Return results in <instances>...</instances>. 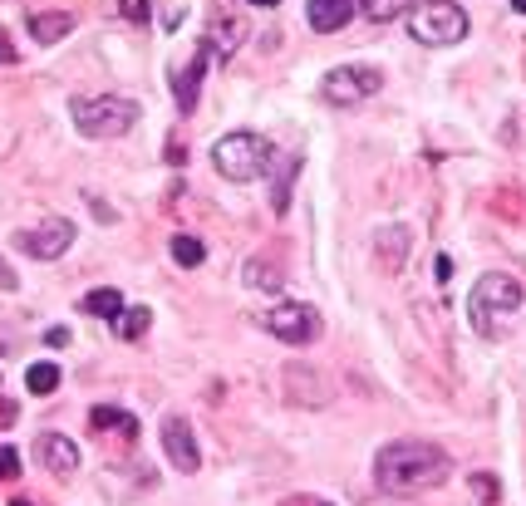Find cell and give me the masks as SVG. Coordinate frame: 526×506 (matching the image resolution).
Masks as SVG:
<instances>
[{"label":"cell","mask_w":526,"mask_h":506,"mask_svg":"<svg viewBox=\"0 0 526 506\" xmlns=\"http://www.w3.org/2000/svg\"><path fill=\"white\" fill-rule=\"evenodd\" d=\"M0 64H15V45L5 40V30H0Z\"/></svg>","instance_id":"83f0119b"},{"label":"cell","mask_w":526,"mask_h":506,"mask_svg":"<svg viewBox=\"0 0 526 506\" xmlns=\"http://www.w3.org/2000/svg\"><path fill=\"white\" fill-rule=\"evenodd\" d=\"M433 276H438V285H448V281H453V261H448V256H438V261H433Z\"/></svg>","instance_id":"484cf974"},{"label":"cell","mask_w":526,"mask_h":506,"mask_svg":"<svg viewBox=\"0 0 526 506\" xmlns=\"http://www.w3.org/2000/svg\"><path fill=\"white\" fill-rule=\"evenodd\" d=\"M74 128L84 138H123L133 123H138V104L133 99H118V94H94V99H74Z\"/></svg>","instance_id":"3957f363"},{"label":"cell","mask_w":526,"mask_h":506,"mask_svg":"<svg viewBox=\"0 0 526 506\" xmlns=\"http://www.w3.org/2000/svg\"><path fill=\"white\" fill-rule=\"evenodd\" d=\"M261 325L276 339H286V344H310L320 335V315L305 300H276L271 310H261Z\"/></svg>","instance_id":"52a82bcc"},{"label":"cell","mask_w":526,"mask_h":506,"mask_svg":"<svg viewBox=\"0 0 526 506\" xmlns=\"http://www.w3.org/2000/svg\"><path fill=\"white\" fill-rule=\"evenodd\" d=\"M74 30V15H64V10H45V15H35L30 20V35L40 40V45H55V40H64Z\"/></svg>","instance_id":"9a60e30c"},{"label":"cell","mask_w":526,"mask_h":506,"mask_svg":"<svg viewBox=\"0 0 526 506\" xmlns=\"http://www.w3.org/2000/svg\"><path fill=\"white\" fill-rule=\"evenodd\" d=\"M15 285H20V276H15V271L5 266V256H0V290H15Z\"/></svg>","instance_id":"4316f807"},{"label":"cell","mask_w":526,"mask_h":506,"mask_svg":"<svg viewBox=\"0 0 526 506\" xmlns=\"http://www.w3.org/2000/svg\"><path fill=\"white\" fill-rule=\"evenodd\" d=\"M379 251H384V266H404L409 261V231L404 226H384L379 231Z\"/></svg>","instance_id":"d6986e66"},{"label":"cell","mask_w":526,"mask_h":506,"mask_svg":"<svg viewBox=\"0 0 526 506\" xmlns=\"http://www.w3.org/2000/svg\"><path fill=\"white\" fill-rule=\"evenodd\" d=\"M89 423H94L99 433H118V438H128V443L138 438V418H133V413H123V408H94V413H89Z\"/></svg>","instance_id":"5bb4252c"},{"label":"cell","mask_w":526,"mask_h":506,"mask_svg":"<svg viewBox=\"0 0 526 506\" xmlns=\"http://www.w3.org/2000/svg\"><path fill=\"white\" fill-rule=\"evenodd\" d=\"M118 10H123V20H133V25L148 20V0H118Z\"/></svg>","instance_id":"603a6c76"},{"label":"cell","mask_w":526,"mask_h":506,"mask_svg":"<svg viewBox=\"0 0 526 506\" xmlns=\"http://www.w3.org/2000/svg\"><path fill=\"white\" fill-rule=\"evenodd\" d=\"M472 492H477L482 502H497V482H492V477H472Z\"/></svg>","instance_id":"d4e9b609"},{"label":"cell","mask_w":526,"mask_h":506,"mask_svg":"<svg viewBox=\"0 0 526 506\" xmlns=\"http://www.w3.org/2000/svg\"><path fill=\"white\" fill-rule=\"evenodd\" d=\"M207 59H212V50H207V45H197V50H192V59H187V64L173 74V94H177V109H182V113L197 109V89H202Z\"/></svg>","instance_id":"30bf717a"},{"label":"cell","mask_w":526,"mask_h":506,"mask_svg":"<svg viewBox=\"0 0 526 506\" xmlns=\"http://www.w3.org/2000/svg\"><path fill=\"white\" fill-rule=\"evenodd\" d=\"M20 472V457H15V448H0V482H10Z\"/></svg>","instance_id":"cb8c5ba5"},{"label":"cell","mask_w":526,"mask_h":506,"mask_svg":"<svg viewBox=\"0 0 526 506\" xmlns=\"http://www.w3.org/2000/svg\"><path fill=\"white\" fill-rule=\"evenodd\" d=\"M25 389H30L35 398H50L59 389V364H50V359L30 364V369H25Z\"/></svg>","instance_id":"ac0fdd59"},{"label":"cell","mask_w":526,"mask_h":506,"mask_svg":"<svg viewBox=\"0 0 526 506\" xmlns=\"http://www.w3.org/2000/svg\"><path fill=\"white\" fill-rule=\"evenodd\" d=\"M409 35L418 45H458L468 35V15L453 0H423L409 15Z\"/></svg>","instance_id":"5b68a950"},{"label":"cell","mask_w":526,"mask_h":506,"mask_svg":"<svg viewBox=\"0 0 526 506\" xmlns=\"http://www.w3.org/2000/svg\"><path fill=\"white\" fill-rule=\"evenodd\" d=\"M173 261L177 266H202L207 261V246L197 236H173Z\"/></svg>","instance_id":"ffe728a7"},{"label":"cell","mask_w":526,"mask_h":506,"mask_svg":"<svg viewBox=\"0 0 526 506\" xmlns=\"http://www.w3.org/2000/svg\"><path fill=\"white\" fill-rule=\"evenodd\" d=\"M163 452L177 472H197L202 467V452H197V438H192V423L187 418H163Z\"/></svg>","instance_id":"9c48e42d"},{"label":"cell","mask_w":526,"mask_h":506,"mask_svg":"<svg viewBox=\"0 0 526 506\" xmlns=\"http://www.w3.org/2000/svg\"><path fill=\"white\" fill-rule=\"evenodd\" d=\"M79 310H84V315H94V320H118V315H123V295L109 290V285H104V290H89Z\"/></svg>","instance_id":"2e32d148"},{"label":"cell","mask_w":526,"mask_h":506,"mask_svg":"<svg viewBox=\"0 0 526 506\" xmlns=\"http://www.w3.org/2000/svg\"><path fill=\"white\" fill-rule=\"evenodd\" d=\"M212 163L227 182H251V177H261L271 168V143L261 133H227V138H217Z\"/></svg>","instance_id":"277c9868"},{"label":"cell","mask_w":526,"mask_h":506,"mask_svg":"<svg viewBox=\"0 0 526 506\" xmlns=\"http://www.w3.org/2000/svg\"><path fill=\"white\" fill-rule=\"evenodd\" d=\"M35 457H40L50 472H59V477H69V472L79 467V448H74L69 438H59V433H45V438L35 443Z\"/></svg>","instance_id":"7c38bea8"},{"label":"cell","mask_w":526,"mask_h":506,"mask_svg":"<svg viewBox=\"0 0 526 506\" xmlns=\"http://www.w3.org/2000/svg\"><path fill=\"white\" fill-rule=\"evenodd\" d=\"M453 472L448 452L423 443V438H399V443H384L374 457V482L379 492L389 497H413V492H428V487H443Z\"/></svg>","instance_id":"6da1fadb"},{"label":"cell","mask_w":526,"mask_h":506,"mask_svg":"<svg viewBox=\"0 0 526 506\" xmlns=\"http://www.w3.org/2000/svg\"><path fill=\"white\" fill-rule=\"evenodd\" d=\"M241 40H246V20L232 15V10H222L217 20H212V30H207V50L217 59H232L241 50Z\"/></svg>","instance_id":"8fae6325"},{"label":"cell","mask_w":526,"mask_h":506,"mask_svg":"<svg viewBox=\"0 0 526 506\" xmlns=\"http://www.w3.org/2000/svg\"><path fill=\"white\" fill-rule=\"evenodd\" d=\"M286 506H335V502H325V497H291Z\"/></svg>","instance_id":"f1b7e54d"},{"label":"cell","mask_w":526,"mask_h":506,"mask_svg":"<svg viewBox=\"0 0 526 506\" xmlns=\"http://www.w3.org/2000/svg\"><path fill=\"white\" fill-rule=\"evenodd\" d=\"M512 5H517V10H522V15H526V0H512Z\"/></svg>","instance_id":"1f68e13d"},{"label":"cell","mask_w":526,"mask_h":506,"mask_svg":"<svg viewBox=\"0 0 526 506\" xmlns=\"http://www.w3.org/2000/svg\"><path fill=\"white\" fill-rule=\"evenodd\" d=\"M379 84H384V74L369 69V64H335V69L325 74L320 94H325V104H335V109H354V104H364L369 94H379Z\"/></svg>","instance_id":"8992f818"},{"label":"cell","mask_w":526,"mask_h":506,"mask_svg":"<svg viewBox=\"0 0 526 506\" xmlns=\"http://www.w3.org/2000/svg\"><path fill=\"white\" fill-rule=\"evenodd\" d=\"M359 5H364L369 20H394V15H404V0H359Z\"/></svg>","instance_id":"44dd1931"},{"label":"cell","mask_w":526,"mask_h":506,"mask_svg":"<svg viewBox=\"0 0 526 506\" xmlns=\"http://www.w3.org/2000/svg\"><path fill=\"white\" fill-rule=\"evenodd\" d=\"M10 506H35V502H25V497H20V502H10Z\"/></svg>","instance_id":"d6a6232c"},{"label":"cell","mask_w":526,"mask_h":506,"mask_svg":"<svg viewBox=\"0 0 526 506\" xmlns=\"http://www.w3.org/2000/svg\"><path fill=\"white\" fill-rule=\"evenodd\" d=\"M148 325H153V310H148V305H123V315L114 320L118 339H143Z\"/></svg>","instance_id":"e0dca14e"},{"label":"cell","mask_w":526,"mask_h":506,"mask_svg":"<svg viewBox=\"0 0 526 506\" xmlns=\"http://www.w3.org/2000/svg\"><path fill=\"white\" fill-rule=\"evenodd\" d=\"M354 15V0H310L305 5V20L320 30V35H330V30H345Z\"/></svg>","instance_id":"4fadbf2b"},{"label":"cell","mask_w":526,"mask_h":506,"mask_svg":"<svg viewBox=\"0 0 526 506\" xmlns=\"http://www.w3.org/2000/svg\"><path fill=\"white\" fill-rule=\"evenodd\" d=\"M517 310H522V285L512 276L492 271V276H482L472 285V330L477 335H497L502 320H512Z\"/></svg>","instance_id":"7a4b0ae2"},{"label":"cell","mask_w":526,"mask_h":506,"mask_svg":"<svg viewBox=\"0 0 526 506\" xmlns=\"http://www.w3.org/2000/svg\"><path fill=\"white\" fill-rule=\"evenodd\" d=\"M15 418V403H0V423H10Z\"/></svg>","instance_id":"f546056e"},{"label":"cell","mask_w":526,"mask_h":506,"mask_svg":"<svg viewBox=\"0 0 526 506\" xmlns=\"http://www.w3.org/2000/svg\"><path fill=\"white\" fill-rule=\"evenodd\" d=\"M246 281L251 285H281V276H271L266 261H251V266H246Z\"/></svg>","instance_id":"7402d4cb"},{"label":"cell","mask_w":526,"mask_h":506,"mask_svg":"<svg viewBox=\"0 0 526 506\" xmlns=\"http://www.w3.org/2000/svg\"><path fill=\"white\" fill-rule=\"evenodd\" d=\"M251 5H261V10H266V5H281V0H251Z\"/></svg>","instance_id":"4dcf8cb0"},{"label":"cell","mask_w":526,"mask_h":506,"mask_svg":"<svg viewBox=\"0 0 526 506\" xmlns=\"http://www.w3.org/2000/svg\"><path fill=\"white\" fill-rule=\"evenodd\" d=\"M15 241H20V251H30L35 261H55V256H64V251L74 246V222H64V217H50V222H40V226H30V231H20Z\"/></svg>","instance_id":"ba28073f"}]
</instances>
